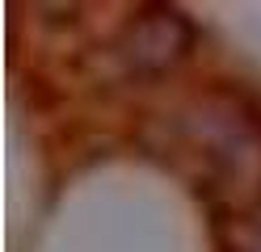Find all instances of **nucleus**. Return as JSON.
<instances>
[{
  "instance_id": "obj_1",
  "label": "nucleus",
  "mask_w": 261,
  "mask_h": 252,
  "mask_svg": "<svg viewBox=\"0 0 261 252\" xmlns=\"http://www.w3.org/2000/svg\"><path fill=\"white\" fill-rule=\"evenodd\" d=\"M194 38H198L194 21L181 9L148 5L130 17L122 25V34L114 38V59H118V67L130 80H156V76H169L177 63L190 59Z\"/></svg>"
},
{
  "instance_id": "obj_2",
  "label": "nucleus",
  "mask_w": 261,
  "mask_h": 252,
  "mask_svg": "<svg viewBox=\"0 0 261 252\" xmlns=\"http://www.w3.org/2000/svg\"><path fill=\"white\" fill-rule=\"evenodd\" d=\"M227 252H261V202L232 223V240H227Z\"/></svg>"
}]
</instances>
